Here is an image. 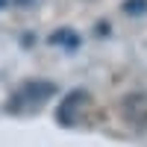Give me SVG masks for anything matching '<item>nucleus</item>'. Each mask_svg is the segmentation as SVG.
I'll list each match as a JSON object with an SVG mask.
<instances>
[{"instance_id": "nucleus-1", "label": "nucleus", "mask_w": 147, "mask_h": 147, "mask_svg": "<svg viewBox=\"0 0 147 147\" xmlns=\"http://www.w3.org/2000/svg\"><path fill=\"white\" fill-rule=\"evenodd\" d=\"M121 115L127 118V124H132L136 129L147 127V91H136L121 103Z\"/></svg>"}, {"instance_id": "nucleus-2", "label": "nucleus", "mask_w": 147, "mask_h": 147, "mask_svg": "<svg viewBox=\"0 0 147 147\" xmlns=\"http://www.w3.org/2000/svg\"><path fill=\"white\" fill-rule=\"evenodd\" d=\"M50 94H53V85H50V82H27V85L18 91V97L24 100V106H38V103L47 100Z\"/></svg>"}, {"instance_id": "nucleus-3", "label": "nucleus", "mask_w": 147, "mask_h": 147, "mask_svg": "<svg viewBox=\"0 0 147 147\" xmlns=\"http://www.w3.org/2000/svg\"><path fill=\"white\" fill-rule=\"evenodd\" d=\"M50 41H53V44H65V47H77V32H68V30H62V32H56Z\"/></svg>"}, {"instance_id": "nucleus-4", "label": "nucleus", "mask_w": 147, "mask_h": 147, "mask_svg": "<svg viewBox=\"0 0 147 147\" xmlns=\"http://www.w3.org/2000/svg\"><path fill=\"white\" fill-rule=\"evenodd\" d=\"M144 9H147V0H127V3H124L127 15H141Z\"/></svg>"}]
</instances>
